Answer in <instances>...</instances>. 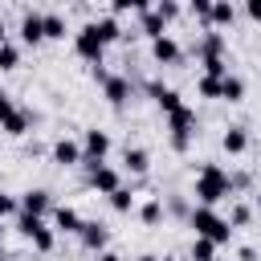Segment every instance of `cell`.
Segmentation results:
<instances>
[{
  "instance_id": "obj_1",
  "label": "cell",
  "mask_w": 261,
  "mask_h": 261,
  "mask_svg": "<svg viewBox=\"0 0 261 261\" xmlns=\"http://www.w3.org/2000/svg\"><path fill=\"white\" fill-rule=\"evenodd\" d=\"M196 196H200V208H212L216 200L232 196V179H228V171L216 167V163H208V167L196 175Z\"/></svg>"
},
{
  "instance_id": "obj_2",
  "label": "cell",
  "mask_w": 261,
  "mask_h": 261,
  "mask_svg": "<svg viewBox=\"0 0 261 261\" xmlns=\"http://www.w3.org/2000/svg\"><path fill=\"white\" fill-rule=\"evenodd\" d=\"M188 224L196 228V237H208L212 245H224V241L232 237V224H228V220H220L212 208H192Z\"/></svg>"
},
{
  "instance_id": "obj_3",
  "label": "cell",
  "mask_w": 261,
  "mask_h": 261,
  "mask_svg": "<svg viewBox=\"0 0 261 261\" xmlns=\"http://www.w3.org/2000/svg\"><path fill=\"white\" fill-rule=\"evenodd\" d=\"M171 118V147L175 151H188V143H192V126H196V114L184 106V110H175V114H167Z\"/></svg>"
},
{
  "instance_id": "obj_4",
  "label": "cell",
  "mask_w": 261,
  "mask_h": 261,
  "mask_svg": "<svg viewBox=\"0 0 261 261\" xmlns=\"http://www.w3.org/2000/svg\"><path fill=\"white\" fill-rule=\"evenodd\" d=\"M106 151H110V135H106V130H86V151H82V163H86L90 171H94V167H102Z\"/></svg>"
},
{
  "instance_id": "obj_5",
  "label": "cell",
  "mask_w": 261,
  "mask_h": 261,
  "mask_svg": "<svg viewBox=\"0 0 261 261\" xmlns=\"http://www.w3.org/2000/svg\"><path fill=\"white\" fill-rule=\"evenodd\" d=\"M16 228H20V232L41 249V253H49V249H53V232L45 228V220H41V216H24V212H20V224H16Z\"/></svg>"
},
{
  "instance_id": "obj_6",
  "label": "cell",
  "mask_w": 261,
  "mask_h": 261,
  "mask_svg": "<svg viewBox=\"0 0 261 261\" xmlns=\"http://www.w3.org/2000/svg\"><path fill=\"white\" fill-rule=\"evenodd\" d=\"M73 49H77V57H86V61H98L102 57V37H98V29L94 24H86L82 33H77V41H73Z\"/></svg>"
},
{
  "instance_id": "obj_7",
  "label": "cell",
  "mask_w": 261,
  "mask_h": 261,
  "mask_svg": "<svg viewBox=\"0 0 261 261\" xmlns=\"http://www.w3.org/2000/svg\"><path fill=\"white\" fill-rule=\"evenodd\" d=\"M151 57H155V61H163V65H175V61H179V45L163 33V37H155V41H151Z\"/></svg>"
},
{
  "instance_id": "obj_8",
  "label": "cell",
  "mask_w": 261,
  "mask_h": 261,
  "mask_svg": "<svg viewBox=\"0 0 261 261\" xmlns=\"http://www.w3.org/2000/svg\"><path fill=\"white\" fill-rule=\"evenodd\" d=\"M98 82L106 86V98H110L114 106H122V102H126V94H130V82H126V77H110V73H102V69H98Z\"/></svg>"
},
{
  "instance_id": "obj_9",
  "label": "cell",
  "mask_w": 261,
  "mask_h": 261,
  "mask_svg": "<svg viewBox=\"0 0 261 261\" xmlns=\"http://www.w3.org/2000/svg\"><path fill=\"white\" fill-rule=\"evenodd\" d=\"M53 163H61V167L82 163V147H77L73 139H57V143H53Z\"/></svg>"
},
{
  "instance_id": "obj_10",
  "label": "cell",
  "mask_w": 261,
  "mask_h": 261,
  "mask_svg": "<svg viewBox=\"0 0 261 261\" xmlns=\"http://www.w3.org/2000/svg\"><path fill=\"white\" fill-rule=\"evenodd\" d=\"M90 188L110 196V192H118L122 184H118V171H114V167H94V171H90Z\"/></svg>"
},
{
  "instance_id": "obj_11",
  "label": "cell",
  "mask_w": 261,
  "mask_h": 261,
  "mask_svg": "<svg viewBox=\"0 0 261 261\" xmlns=\"http://www.w3.org/2000/svg\"><path fill=\"white\" fill-rule=\"evenodd\" d=\"M147 90H151V98L167 110V114H175V110H184V102H179V94L175 90H167V86H159V82H147Z\"/></svg>"
},
{
  "instance_id": "obj_12",
  "label": "cell",
  "mask_w": 261,
  "mask_h": 261,
  "mask_svg": "<svg viewBox=\"0 0 261 261\" xmlns=\"http://www.w3.org/2000/svg\"><path fill=\"white\" fill-rule=\"evenodd\" d=\"M77 232H82V245H86V249H102V245H106V237H110V232H106V224H98V220H82V228H77Z\"/></svg>"
},
{
  "instance_id": "obj_13",
  "label": "cell",
  "mask_w": 261,
  "mask_h": 261,
  "mask_svg": "<svg viewBox=\"0 0 261 261\" xmlns=\"http://www.w3.org/2000/svg\"><path fill=\"white\" fill-rule=\"evenodd\" d=\"M20 208H24V216H45L49 212V192H24V200H20Z\"/></svg>"
},
{
  "instance_id": "obj_14",
  "label": "cell",
  "mask_w": 261,
  "mask_h": 261,
  "mask_svg": "<svg viewBox=\"0 0 261 261\" xmlns=\"http://www.w3.org/2000/svg\"><path fill=\"white\" fill-rule=\"evenodd\" d=\"M20 37H24V45L45 41V33H41V12H24V20H20Z\"/></svg>"
},
{
  "instance_id": "obj_15",
  "label": "cell",
  "mask_w": 261,
  "mask_h": 261,
  "mask_svg": "<svg viewBox=\"0 0 261 261\" xmlns=\"http://www.w3.org/2000/svg\"><path fill=\"white\" fill-rule=\"evenodd\" d=\"M220 49H224V37H220V33H208V37L196 45V53H200L204 61H220Z\"/></svg>"
},
{
  "instance_id": "obj_16",
  "label": "cell",
  "mask_w": 261,
  "mask_h": 261,
  "mask_svg": "<svg viewBox=\"0 0 261 261\" xmlns=\"http://www.w3.org/2000/svg\"><path fill=\"white\" fill-rule=\"evenodd\" d=\"M53 224H57L61 232H77V228H82V216H77L69 204H61V208L53 212Z\"/></svg>"
},
{
  "instance_id": "obj_17",
  "label": "cell",
  "mask_w": 261,
  "mask_h": 261,
  "mask_svg": "<svg viewBox=\"0 0 261 261\" xmlns=\"http://www.w3.org/2000/svg\"><path fill=\"white\" fill-rule=\"evenodd\" d=\"M41 33L53 37V41H61V37H65V16H61V12H45V16H41Z\"/></svg>"
},
{
  "instance_id": "obj_18",
  "label": "cell",
  "mask_w": 261,
  "mask_h": 261,
  "mask_svg": "<svg viewBox=\"0 0 261 261\" xmlns=\"http://www.w3.org/2000/svg\"><path fill=\"white\" fill-rule=\"evenodd\" d=\"M220 143H224V151H228V155H241V151H245V147H249V135H245V130H241V126H228V130H224V139H220Z\"/></svg>"
},
{
  "instance_id": "obj_19",
  "label": "cell",
  "mask_w": 261,
  "mask_h": 261,
  "mask_svg": "<svg viewBox=\"0 0 261 261\" xmlns=\"http://www.w3.org/2000/svg\"><path fill=\"white\" fill-rule=\"evenodd\" d=\"M94 29H98L102 45H110V41H118V37H122V29H118V20H114V16H98V20H94Z\"/></svg>"
},
{
  "instance_id": "obj_20",
  "label": "cell",
  "mask_w": 261,
  "mask_h": 261,
  "mask_svg": "<svg viewBox=\"0 0 261 261\" xmlns=\"http://www.w3.org/2000/svg\"><path fill=\"white\" fill-rule=\"evenodd\" d=\"M139 16H143V33H147V37H151V41H155V37H163V33H167V29H163V16H159V12H155V8H147V12H139Z\"/></svg>"
},
{
  "instance_id": "obj_21",
  "label": "cell",
  "mask_w": 261,
  "mask_h": 261,
  "mask_svg": "<svg viewBox=\"0 0 261 261\" xmlns=\"http://www.w3.org/2000/svg\"><path fill=\"white\" fill-rule=\"evenodd\" d=\"M220 98H228V102H241V98H245V82H241L237 73H228V77L220 82Z\"/></svg>"
},
{
  "instance_id": "obj_22",
  "label": "cell",
  "mask_w": 261,
  "mask_h": 261,
  "mask_svg": "<svg viewBox=\"0 0 261 261\" xmlns=\"http://www.w3.org/2000/svg\"><path fill=\"white\" fill-rule=\"evenodd\" d=\"M192 261H216V245L208 237H196L192 241Z\"/></svg>"
},
{
  "instance_id": "obj_23",
  "label": "cell",
  "mask_w": 261,
  "mask_h": 261,
  "mask_svg": "<svg viewBox=\"0 0 261 261\" xmlns=\"http://www.w3.org/2000/svg\"><path fill=\"white\" fill-rule=\"evenodd\" d=\"M122 159H126V167H130L135 175H143V171H147V151H143V147H126V155H122Z\"/></svg>"
},
{
  "instance_id": "obj_24",
  "label": "cell",
  "mask_w": 261,
  "mask_h": 261,
  "mask_svg": "<svg viewBox=\"0 0 261 261\" xmlns=\"http://www.w3.org/2000/svg\"><path fill=\"white\" fill-rule=\"evenodd\" d=\"M4 130H8V135H24V130H29V114H24V110H12V114L4 118Z\"/></svg>"
},
{
  "instance_id": "obj_25",
  "label": "cell",
  "mask_w": 261,
  "mask_h": 261,
  "mask_svg": "<svg viewBox=\"0 0 261 261\" xmlns=\"http://www.w3.org/2000/svg\"><path fill=\"white\" fill-rule=\"evenodd\" d=\"M130 204H135V192H130V188L110 192V208H114V212H130Z\"/></svg>"
},
{
  "instance_id": "obj_26",
  "label": "cell",
  "mask_w": 261,
  "mask_h": 261,
  "mask_svg": "<svg viewBox=\"0 0 261 261\" xmlns=\"http://www.w3.org/2000/svg\"><path fill=\"white\" fill-rule=\"evenodd\" d=\"M139 216H143V224H159V216H163V204H159V200H147V204L139 208Z\"/></svg>"
},
{
  "instance_id": "obj_27",
  "label": "cell",
  "mask_w": 261,
  "mask_h": 261,
  "mask_svg": "<svg viewBox=\"0 0 261 261\" xmlns=\"http://www.w3.org/2000/svg\"><path fill=\"white\" fill-rule=\"evenodd\" d=\"M16 61H20V49L4 41V45H0V69H16Z\"/></svg>"
},
{
  "instance_id": "obj_28",
  "label": "cell",
  "mask_w": 261,
  "mask_h": 261,
  "mask_svg": "<svg viewBox=\"0 0 261 261\" xmlns=\"http://www.w3.org/2000/svg\"><path fill=\"white\" fill-rule=\"evenodd\" d=\"M232 16H237L232 4H212V16H208V20H216V24H232Z\"/></svg>"
},
{
  "instance_id": "obj_29",
  "label": "cell",
  "mask_w": 261,
  "mask_h": 261,
  "mask_svg": "<svg viewBox=\"0 0 261 261\" xmlns=\"http://www.w3.org/2000/svg\"><path fill=\"white\" fill-rule=\"evenodd\" d=\"M220 82H224V77H208V73H204V77H200V94H204V98H220Z\"/></svg>"
},
{
  "instance_id": "obj_30",
  "label": "cell",
  "mask_w": 261,
  "mask_h": 261,
  "mask_svg": "<svg viewBox=\"0 0 261 261\" xmlns=\"http://www.w3.org/2000/svg\"><path fill=\"white\" fill-rule=\"evenodd\" d=\"M249 216H253V212H249L245 204H237V208H232V216H228V224H232V228H237V224H249Z\"/></svg>"
},
{
  "instance_id": "obj_31",
  "label": "cell",
  "mask_w": 261,
  "mask_h": 261,
  "mask_svg": "<svg viewBox=\"0 0 261 261\" xmlns=\"http://www.w3.org/2000/svg\"><path fill=\"white\" fill-rule=\"evenodd\" d=\"M155 12H159V16H163V24H167L171 16H179V4H171V0H163V4L155 8Z\"/></svg>"
},
{
  "instance_id": "obj_32",
  "label": "cell",
  "mask_w": 261,
  "mask_h": 261,
  "mask_svg": "<svg viewBox=\"0 0 261 261\" xmlns=\"http://www.w3.org/2000/svg\"><path fill=\"white\" fill-rule=\"evenodd\" d=\"M192 12H196L200 20H208V16H212V4H208V0H196V4H192Z\"/></svg>"
},
{
  "instance_id": "obj_33",
  "label": "cell",
  "mask_w": 261,
  "mask_h": 261,
  "mask_svg": "<svg viewBox=\"0 0 261 261\" xmlns=\"http://www.w3.org/2000/svg\"><path fill=\"white\" fill-rule=\"evenodd\" d=\"M8 212H16V200H12V196H4V192H0V216H8Z\"/></svg>"
},
{
  "instance_id": "obj_34",
  "label": "cell",
  "mask_w": 261,
  "mask_h": 261,
  "mask_svg": "<svg viewBox=\"0 0 261 261\" xmlns=\"http://www.w3.org/2000/svg\"><path fill=\"white\" fill-rule=\"evenodd\" d=\"M12 110H16V106H12V102H8V94H4V90H0V122H4V118H8V114H12Z\"/></svg>"
},
{
  "instance_id": "obj_35",
  "label": "cell",
  "mask_w": 261,
  "mask_h": 261,
  "mask_svg": "<svg viewBox=\"0 0 261 261\" xmlns=\"http://www.w3.org/2000/svg\"><path fill=\"white\" fill-rule=\"evenodd\" d=\"M249 16H253V20H261V0H249Z\"/></svg>"
},
{
  "instance_id": "obj_36",
  "label": "cell",
  "mask_w": 261,
  "mask_h": 261,
  "mask_svg": "<svg viewBox=\"0 0 261 261\" xmlns=\"http://www.w3.org/2000/svg\"><path fill=\"white\" fill-rule=\"evenodd\" d=\"M98 261H122V257H118V253H102Z\"/></svg>"
},
{
  "instance_id": "obj_37",
  "label": "cell",
  "mask_w": 261,
  "mask_h": 261,
  "mask_svg": "<svg viewBox=\"0 0 261 261\" xmlns=\"http://www.w3.org/2000/svg\"><path fill=\"white\" fill-rule=\"evenodd\" d=\"M4 37H8V33H4V16H0V45H4Z\"/></svg>"
},
{
  "instance_id": "obj_38",
  "label": "cell",
  "mask_w": 261,
  "mask_h": 261,
  "mask_svg": "<svg viewBox=\"0 0 261 261\" xmlns=\"http://www.w3.org/2000/svg\"><path fill=\"white\" fill-rule=\"evenodd\" d=\"M139 261H159V257H139Z\"/></svg>"
},
{
  "instance_id": "obj_39",
  "label": "cell",
  "mask_w": 261,
  "mask_h": 261,
  "mask_svg": "<svg viewBox=\"0 0 261 261\" xmlns=\"http://www.w3.org/2000/svg\"><path fill=\"white\" fill-rule=\"evenodd\" d=\"M159 261H175V257H159Z\"/></svg>"
}]
</instances>
